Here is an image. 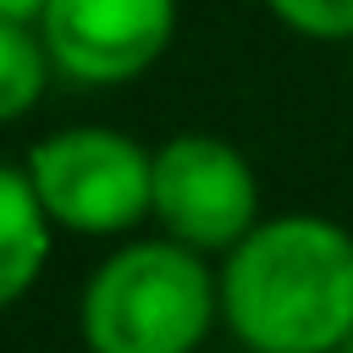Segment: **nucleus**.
Masks as SVG:
<instances>
[{
  "instance_id": "423d86ee",
  "label": "nucleus",
  "mask_w": 353,
  "mask_h": 353,
  "mask_svg": "<svg viewBox=\"0 0 353 353\" xmlns=\"http://www.w3.org/2000/svg\"><path fill=\"white\" fill-rule=\"evenodd\" d=\"M50 248H55V226H50L28 171L0 165V314L39 287Z\"/></svg>"
},
{
  "instance_id": "1a4fd4ad",
  "label": "nucleus",
  "mask_w": 353,
  "mask_h": 353,
  "mask_svg": "<svg viewBox=\"0 0 353 353\" xmlns=\"http://www.w3.org/2000/svg\"><path fill=\"white\" fill-rule=\"evenodd\" d=\"M44 6H50V0H0V22H28V28H39Z\"/></svg>"
},
{
  "instance_id": "f03ea898",
  "label": "nucleus",
  "mask_w": 353,
  "mask_h": 353,
  "mask_svg": "<svg viewBox=\"0 0 353 353\" xmlns=\"http://www.w3.org/2000/svg\"><path fill=\"white\" fill-rule=\"evenodd\" d=\"M221 325V276L210 254L171 237L116 243L77 292L88 353H199Z\"/></svg>"
},
{
  "instance_id": "0eeeda50",
  "label": "nucleus",
  "mask_w": 353,
  "mask_h": 353,
  "mask_svg": "<svg viewBox=\"0 0 353 353\" xmlns=\"http://www.w3.org/2000/svg\"><path fill=\"white\" fill-rule=\"evenodd\" d=\"M50 77H55V66H50V50H44L39 28L0 22V127L22 121L44 99Z\"/></svg>"
},
{
  "instance_id": "7ed1b4c3",
  "label": "nucleus",
  "mask_w": 353,
  "mask_h": 353,
  "mask_svg": "<svg viewBox=\"0 0 353 353\" xmlns=\"http://www.w3.org/2000/svg\"><path fill=\"white\" fill-rule=\"evenodd\" d=\"M55 232L77 237H132L149 221L154 149L121 127L77 121L44 132L22 160Z\"/></svg>"
},
{
  "instance_id": "6e6552de",
  "label": "nucleus",
  "mask_w": 353,
  "mask_h": 353,
  "mask_svg": "<svg viewBox=\"0 0 353 353\" xmlns=\"http://www.w3.org/2000/svg\"><path fill=\"white\" fill-rule=\"evenodd\" d=\"M259 6L309 44H353V0H259Z\"/></svg>"
},
{
  "instance_id": "39448f33",
  "label": "nucleus",
  "mask_w": 353,
  "mask_h": 353,
  "mask_svg": "<svg viewBox=\"0 0 353 353\" xmlns=\"http://www.w3.org/2000/svg\"><path fill=\"white\" fill-rule=\"evenodd\" d=\"M55 77L121 88L160 66L176 39V0H50L39 17Z\"/></svg>"
},
{
  "instance_id": "9d476101",
  "label": "nucleus",
  "mask_w": 353,
  "mask_h": 353,
  "mask_svg": "<svg viewBox=\"0 0 353 353\" xmlns=\"http://www.w3.org/2000/svg\"><path fill=\"white\" fill-rule=\"evenodd\" d=\"M336 353H353V336H347V342H342V347H336Z\"/></svg>"
},
{
  "instance_id": "20e7f679",
  "label": "nucleus",
  "mask_w": 353,
  "mask_h": 353,
  "mask_svg": "<svg viewBox=\"0 0 353 353\" xmlns=\"http://www.w3.org/2000/svg\"><path fill=\"white\" fill-rule=\"evenodd\" d=\"M149 221L160 237L221 259L237 248L265 215H259V176L248 154L221 132H176L154 149V188H149Z\"/></svg>"
},
{
  "instance_id": "f257e3e1",
  "label": "nucleus",
  "mask_w": 353,
  "mask_h": 353,
  "mask_svg": "<svg viewBox=\"0 0 353 353\" xmlns=\"http://www.w3.org/2000/svg\"><path fill=\"white\" fill-rule=\"evenodd\" d=\"M215 276L221 325L248 353H336L353 336V232L331 215H265Z\"/></svg>"
}]
</instances>
